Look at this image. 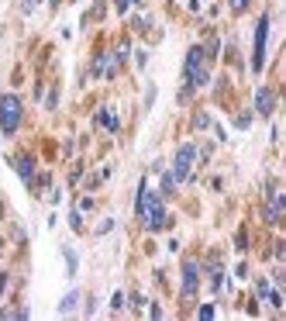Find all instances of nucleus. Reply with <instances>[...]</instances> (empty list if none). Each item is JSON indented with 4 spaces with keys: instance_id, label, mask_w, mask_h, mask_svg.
<instances>
[{
    "instance_id": "nucleus-5",
    "label": "nucleus",
    "mask_w": 286,
    "mask_h": 321,
    "mask_svg": "<svg viewBox=\"0 0 286 321\" xmlns=\"http://www.w3.org/2000/svg\"><path fill=\"white\" fill-rule=\"evenodd\" d=\"M197 283H200V266H197L193 259H186V263H183V297H193Z\"/></svg>"
},
{
    "instance_id": "nucleus-8",
    "label": "nucleus",
    "mask_w": 286,
    "mask_h": 321,
    "mask_svg": "<svg viewBox=\"0 0 286 321\" xmlns=\"http://www.w3.org/2000/svg\"><path fill=\"white\" fill-rule=\"evenodd\" d=\"M18 176H21L25 183H31V176H35V163H31V155H21V159H18Z\"/></svg>"
},
{
    "instance_id": "nucleus-9",
    "label": "nucleus",
    "mask_w": 286,
    "mask_h": 321,
    "mask_svg": "<svg viewBox=\"0 0 286 321\" xmlns=\"http://www.w3.org/2000/svg\"><path fill=\"white\" fill-rule=\"evenodd\" d=\"M76 300H79V293H76V290H73V293H66V297H62V304H59V311H62V314H69V311L76 307Z\"/></svg>"
},
{
    "instance_id": "nucleus-14",
    "label": "nucleus",
    "mask_w": 286,
    "mask_h": 321,
    "mask_svg": "<svg viewBox=\"0 0 286 321\" xmlns=\"http://www.w3.org/2000/svg\"><path fill=\"white\" fill-rule=\"evenodd\" d=\"M66 263H69V276L76 273V252L73 249H66Z\"/></svg>"
},
{
    "instance_id": "nucleus-4",
    "label": "nucleus",
    "mask_w": 286,
    "mask_h": 321,
    "mask_svg": "<svg viewBox=\"0 0 286 321\" xmlns=\"http://www.w3.org/2000/svg\"><path fill=\"white\" fill-rule=\"evenodd\" d=\"M265 35H269V14L259 18V28H255V52H252V69H262L265 66Z\"/></svg>"
},
{
    "instance_id": "nucleus-17",
    "label": "nucleus",
    "mask_w": 286,
    "mask_h": 321,
    "mask_svg": "<svg viewBox=\"0 0 286 321\" xmlns=\"http://www.w3.org/2000/svg\"><path fill=\"white\" fill-rule=\"evenodd\" d=\"M265 297H269V304H272V307H283V297H279V293H265Z\"/></svg>"
},
{
    "instance_id": "nucleus-12",
    "label": "nucleus",
    "mask_w": 286,
    "mask_h": 321,
    "mask_svg": "<svg viewBox=\"0 0 286 321\" xmlns=\"http://www.w3.org/2000/svg\"><path fill=\"white\" fill-rule=\"evenodd\" d=\"M131 4H141V0H114V7H117V11H121V14H124V11H128V7H131Z\"/></svg>"
},
{
    "instance_id": "nucleus-16",
    "label": "nucleus",
    "mask_w": 286,
    "mask_h": 321,
    "mask_svg": "<svg viewBox=\"0 0 286 321\" xmlns=\"http://www.w3.org/2000/svg\"><path fill=\"white\" fill-rule=\"evenodd\" d=\"M255 293H259V297H265V293H269V283H265V280H259V287H255Z\"/></svg>"
},
{
    "instance_id": "nucleus-13",
    "label": "nucleus",
    "mask_w": 286,
    "mask_h": 321,
    "mask_svg": "<svg viewBox=\"0 0 286 321\" xmlns=\"http://www.w3.org/2000/svg\"><path fill=\"white\" fill-rule=\"evenodd\" d=\"M69 225H73L76 232H83V218H79V211H73V214H69Z\"/></svg>"
},
{
    "instance_id": "nucleus-18",
    "label": "nucleus",
    "mask_w": 286,
    "mask_h": 321,
    "mask_svg": "<svg viewBox=\"0 0 286 321\" xmlns=\"http://www.w3.org/2000/svg\"><path fill=\"white\" fill-rule=\"evenodd\" d=\"M197 314H200V318H214V307H210V304H204V307H200Z\"/></svg>"
},
{
    "instance_id": "nucleus-21",
    "label": "nucleus",
    "mask_w": 286,
    "mask_h": 321,
    "mask_svg": "<svg viewBox=\"0 0 286 321\" xmlns=\"http://www.w3.org/2000/svg\"><path fill=\"white\" fill-rule=\"evenodd\" d=\"M35 4H38V0H35Z\"/></svg>"
},
{
    "instance_id": "nucleus-2",
    "label": "nucleus",
    "mask_w": 286,
    "mask_h": 321,
    "mask_svg": "<svg viewBox=\"0 0 286 321\" xmlns=\"http://www.w3.org/2000/svg\"><path fill=\"white\" fill-rule=\"evenodd\" d=\"M18 124H21V100L14 93H4L0 97V131L11 135L18 131Z\"/></svg>"
},
{
    "instance_id": "nucleus-7",
    "label": "nucleus",
    "mask_w": 286,
    "mask_h": 321,
    "mask_svg": "<svg viewBox=\"0 0 286 321\" xmlns=\"http://www.w3.org/2000/svg\"><path fill=\"white\" fill-rule=\"evenodd\" d=\"M200 62H204V49H200V45H193V49L186 52V76H190V73H197V69H200Z\"/></svg>"
},
{
    "instance_id": "nucleus-10",
    "label": "nucleus",
    "mask_w": 286,
    "mask_h": 321,
    "mask_svg": "<svg viewBox=\"0 0 286 321\" xmlns=\"http://www.w3.org/2000/svg\"><path fill=\"white\" fill-rule=\"evenodd\" d=\"M97 121H100V124H107L110 131H117V117H114V114H107V111H100V114H97Z\"/></svg>"
},
{
    "instance_id": "nucleus-3",
    "label": "nucleus",
    "mask_w": 286,
    "mask_h": 321,
    "mask_svg": "<svg viewBox=\"0 0 286 321\" xmlns=\"http://www.w3.org/2000/svg\"><path fill=\"white\" fill-rule=\"evenodd\" d=\"M193 159H197V145H183L180 152H176V159H173V176L176 180H186L190 176V170H193Z\"/></svg>"
},
{
    "instance_id": "nucleus-15",
    "label": "nucleus",
    "mask_w": 286,
    "mask_h": 321,
    "mask_svg": "<svg viewBox=\"0 0 286 321\" xmlns=\"http://www.w3.org/2000/svg\"><path fill=\"white\" fill-rule=\"evenodd\" d=\"M193 124H197V128H207V124H210V117H207V114H197V117H193Z\"/></svg>"
},
{
    "instance_id": "nucleus-6",
    "label": "nucleus",
    "mask_w": 286,
    "mask_h": 321,
    "mask_svg": "<svg viewBox=\"0 0 286 321\" xmlns=\"http://www.w3.org/2000/svg\"><path fill=\"white\" fill-rule=\"evenodd\" d=\"M255 111L259 114H272V90H265V87L255 90Z\"/></svg>"
},
{
    "instance_id": "nucleus-1",
    "label": "nucleus",
    "mask_w": 286,
    "mask_h": 321,
    "mask_svg": "<svg viewBox=\"0 0 286 321\" xmlns=\"http://www.w3.org/2000/svg\"><path fill=\"white\" fill-rule=\"evenodd\" d=\"M134 211H138V218H141V225H145L149 232H159V228H166L169 221H166V207H162V201H159V194H152L145 183L138 187V201H134Z\"/></svg>"
},
{
    "instance_id": "nucleus-11",
    "label": "nucleus",
    "mask_w": 286,
    "mask_h": 321,
    "mask_svg": "<svg viewBox=\"0 0 286 321\" xmlns=\"http://www.w3.org/2000/svg\"><path fill=\"white\" fill-rule=\"evenodd\" d=\"M176 183H180V180H176L173 173H166V176H162V194H173V190H176Z\"/></svg>"
},
{
    "instance_id": "nucleus-20",
    "label": "nucleus",
    "mask_w": 286,
    "mask_h": 321,
    "mask_svg": "<svg viewBox=\"0 0 286 321\" xmlns=\"http://www.w3.org/2000/svg\"><path fill=\"white\" fill-rule=\"evenodd\" d=\"M55 4H59V0H55Z\"/></svg>"
},
{
    "instance_id": "nucleus-19",
    "label": "nucleus",
    "mask_w": 286,
    "mask_h": 321,
    "mask_svg": "<svg viewBox=\"0 0 286 321\" xmlns=\"http://www.w3.org/2000/svg\"><path fill=\"white\" fill-rule=\"evenodd\" d=\"M231 7H234V11H245V7H248V0H231Z\"/></svg>"
}]
</instances>
